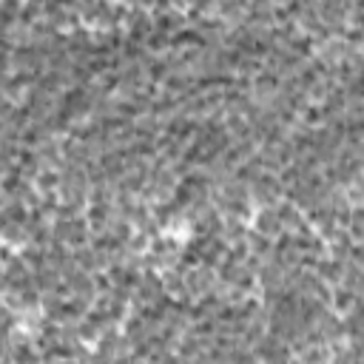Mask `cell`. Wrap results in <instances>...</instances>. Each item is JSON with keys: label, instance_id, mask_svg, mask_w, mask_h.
<instances>
[{"label": "cell", "instance_id": "6da1fadb", "mask_svg": "<svg viewBox=\"0 0 364 364\" xmlns=\"http://www.w3.org/2000/svg\"><path fill=\"white\" fill-rule=\"evenodd\" d=\"M256 225H259V230H262L264 236H271V234H279V225H282V222L276 219L273 211H264V214L256 219Z\"/></svg>", "mask_w": 364, "mask_h": 364}]
</instances>
